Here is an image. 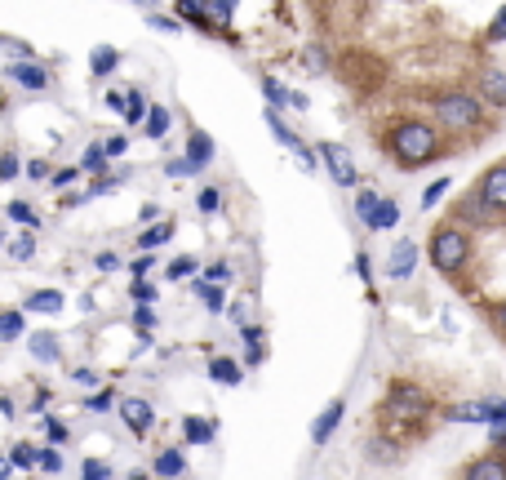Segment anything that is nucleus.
<instances>
[{"label": "nucleus", "instance_id": "7c9ffc66", "mask_svg": "<svg viewBox=\"0 0 506 480\" xmlns=\"http://www.w3.org/2000/svg\"><path fill=\"white\" fill-rule=\"evenodd\" d=\"M80 472H85V480H111V467L98 463V458H85V467H80Z\"/></svg>", "mask_w": 506, "mask_h": 480}, {"label": "nucleus", "instance_id": "7ed1b4c3", "mask_svg": "<svg viewBox=\"0 0 506 480\" xmlns=\"http://www.w3.org/2000/svg\"><path fill=\"white\" fill-rule=\"evenodd\" d=\"M458 480H506V427L493 432V449L480 454L475 463H467V472Z\"/></svg>", "mask_w": 506, "mask_h": 480}, {"label": "nucleus", "instance_id": "e433bc0d", "mask_svg": "<svg viewBox=\"0 0 506 480\" xmlns=\"http://www.w3.org/2000/svg\"><path fill=\"white\" fill-rule=\"evenodd\" d=\"M36 467H45V472H63V458H58L54 449H40V458H36Z\"/></svg>", "mask_w": 506, "mask_h": 480}, {"label": "nucleus", "instance_id": "f3484780", "mask_svg": "<svg viewBox=\"0 0 506 480\" xmlns=\"http://www.w3.org/2000/svg\"><path fill=\"white\" fill-rule=\"evenodd\" d=\"M32 356L36 360H58V339L54 334H32Z\"/></svg>", "mask_w": 506, "mask_h": 480}, {"label": "nucleus", "instance_id": "a19ab883", "mask_svg": "<svg viewBox=\"0 0 506 480\" xmlns=\"http://www.w3.org/2000/svg\"><path fill=\"white\" fill-rule=\"evenodd\" d=\"M18 173H23L18 156H5V161H0V178H18Z\"/></svg>", "mask_w": 506, "mask_h": 480}, {"label": "nucleus", "instance_id": "412c9836", "mask_svg": "<svg viewBox=\"0 0 506 480\" xmlns=\"http://www.w3.org/2000/svg\"><path fill=\"white\" fill-rule=\"evenodd\" d=\"M156 472H160V476H178V472H182V454H178V449H165V454H160V458H156Z\"/></svg>", "mask_w": 506, "mask_h": 480}, {"label": "nucleus", "instance_id": "a878e982", "mask_svg": "<svg viewBox=\"0 0 506 480\" xmlns=\"http://www.w3.org/2000/svg\"><path fill=\"white\" fill-rule=\"evenodd\" d=\"M263 89H267V99H271V111H275V107H289V89H284L280 80H263Z\"/></svg>", "mask_w": 506, "mask_h": 480}, {"label": "nucleus", "instance_id": "49530a36", "mask_svg": "<svg viewBox=\"0 0 506 480\" xmlns=\"http://www.w3.org/2000/svg\"><path fill=\"white\" fill-rule=\"evenodd\" d=\"M147 23H151V27H160V32H178V23H169V18H156V14H147Z\"/></svg>", "mask_w": 506, "mask_h": 480}, {"label": "nucleus", "instance_id": "3c124183", "mask_svg": "<svg viewBox=\"0 0 506 480\" xmlns=\"http://www.w3.org/2000/svg\"><path fill=\"white\" fill-rule=\"evenodd\" d=\"M0 245H5V232H0Z\"/></svg>", "mask_w": 506, "mask_h": 480}, {"label": "nucleus", "instance_id": "de8ad7c7", "mask_svg": "<svg viewBox=\"0 0 506 480\" xmlns=\"http://www.w3.org/2000/svg\"><path fill=\"white\" fill-rule=\"evenodd\" d=\"M27 178H49V165H45V161H32V165H27Z\"/></svg>", "mask_w": 506, "mask_h": 480}, {"label": "nucleus", "instance_id": "393cba45", "mask_svg": "<svg viewBox=\"0 0 506 480\" xmlns=\"http://www.w3.org/2000/svg\"><path fill=\"white\" fill-rule=\"evenodd\" d=\"M9 218H14V223H27V227L40 223V218H36V209L27 205V201H9Z\"/></svg>", "mask_w": 506, "mask_h": 480}, {"label": "nucleus", "instance_id": "2f4dec72", "mask_svg": "<svg viewBox=\"0 0 506 480\" xmlns=\"http://www.w3.org/2000/svg\"><path fill=\"white\" fill-rule=\"evenodd\" d=\"M196 294L204 298V308H209V311H222V294H218L213 285H204V280H201V285H196Z\"/></svg>", "mask_w": 506, "mask_h": 480}, {"label": "nucleus", "instance_id": "79ce46f5", "mask_svg": "<svg viewBox=\"0 0 506 480\" xmlns=\"http://www.w3.org/2000/svg\"><path fill=\"white\" fill-rule=\"evenodd\" d=\"M151 263H156V258H147V254H142V258H134V263H129V272H134V280H142V276L151 272Z\"/></svg>", "mask_w": 506, "mask_h": 480}, {"label": "nucleus", "instance_id": "423d86ee", "mask_svg": "<svg viewBox=\"0 0 506 480\" xmlns=\"http://www.w3.org/2000/svg\"><path fill=\"white\" fill-rule=\"evenodd\" d=\"M480 99L484 103H493V107H506V71H498V68H484L480 71Z\"/></svg>", "mask_w": 506, "mask_h": 480}, {"label": "nucleus", "instance_id": "c756f323", "mask_svg": "<svg viewBox=\"0 0 506 480\" xmlns=\"http://www.w3.org/2000/svg\"><path fill=\"white\" fill-rule=\"evenodd\" d=\"M377 201H382L377 192H360V196H356V214H360V218L369 223V214H373V209H377Z\"/></svg>", "mask_w": 506, "mask_h": 480}, {"label": "nucleus", "instance_id": "58836bf2", "mask_svg": "<svg viewBox=\"0 0 506 480\" xmlns=\"http://www.w3.org/2000/svg\"><path fill=\"white\" fill-rule=\"evenodd\" d=\"M151 298H156V289H151L147 280H134V303H138V308H147Z\"/></svg>", "mask_w": 506, "mask_h": 480}, {"label": "nucleus", "instance_id": "6e6552de", "mask_svg": "<svg viewBox=\"0 0 506 480\" xmlns=\"http://www.w3.org/2000/svg\"><path fill=\"white\" fill-rule=\"evenodd\" d=\"M209 156H213V138L204 134V130H191V138H187V170L191 173L204 170Z\"/></svg>", "mask_w": 506, "mask_h": 480}, {"label": "nucleus", "instance_id": "c85d7f7f", "mask_svg": "<svg viewBox=\"0 0 506 480\" xmlns=\"http://www.w3.org/2000/svg\"><path fill=\"white\" fill-rule=\"evenodd\" d=\"M111 401H116V391H107V387H102L98 396H89V401H85V410H89V413H107V410H111Z\"/></svg>", "mask_w": 506, "mask_h": 480}, {"label": "nucleus", "instance_id": "f704fd0d", "mask_svg": "<svg viewBox=\"0 0 506 480\" xmlns=\"http://www.w3.org/2000/svg\"><path fill=\"white\" fill-rule=\"evenodd\" d=\"M444 192H449V178H439V183H431V187L422 192V209H431V205L439 201V196H444Z\"/></svg>", "mask_w": 506, "mask_h": 480}, {"label": "nucleus", "instance_id": "5701e85b", "mask_svg": "<svg viewBox=\"0 0 506 480\" xmlns=\"http://www.w3.org/2000/svg\"><path fill=\"white\" fill-rule=\"evenodd\" d=\"M169 236H173V227H169V223H160V227L142 232V236H138V245H142V249H156V245H165Z\"/></svg>", "mask_w": 506, "mask_h": 480}, {"label": "nucleus", "instance_id": "f8f14e48", "mask_svg": "<svg viewBox=\"0 0 506 480\" xmlns=\"http://www.w3.org/2000/svg\"><path fill=\"white\" fill-rule=\"evenodd\" d=\"M413 258H418V245H413V240L396 245V249H391V276H408L413 272Z\"/></svg>", "mask_w": 506, "mask_h": 480}, {"label": "nucleus", "instance_id": "603ef678", "mask_svg": "<svg viewBox=\"0 0 506 480\" xmlns=\"http://www.w3.org/2000/svg\"><path fill=\"white\" fill-rule=\"evenodd\" d=\"M0 480H9V476H0Z\"/></svg>", "mask_w": 506, "mask_h": 480}, {"label": "nucleus", "instance_id": "09e8293b", "mask_svg": "<svg viewBox=\"0 0 506 480\" xmlns=\"http://www.w3.org/2000/svg\"><path fill=\"white\" fill-rule=\"evenodd\" d=\"M134 5H142V9H156V0H134Z\"/></svg>", "mask_w": 506, "mask_h": 480}, {"label": "nucleus", "instance_id": "a211bd4d", "mask_svg": "<svg viewBox=\"0 0 506 480\" xmlns=\"http://www.w3.org/2000/svg\"><path fill=\"white\" fill-rule=\"evenodd\" d=\"M182 432H187V441H191V445H204V441L213 436V423H209V418H187V423H182Z\"/></svg>", "mask_w": 506, "mask_h": 480}, {"label": "nucleus", "instance_id": "c9c22d12", "mask_svg": "<svg viewBox=\"0 0 506 480\" xmlns=\"http://www.w3.org/2000/svg\"><path fill=\"white\" fill-rule=\"evenodd\" d=\"M125 147H129V142H125V134L102 138V151H107V161H111V156H125Z\"/></svg>", "mask_w": 506, "mask_h": 480}, {"label": "nucleus", "instance_id": "8fccbe9b", "mask_svg": "<svg viewBox=\"0 0 506 480\" xmlns=\"http://www.w3.org/2000/svg\"><path fill=\"white\" fill-rule=\"evenodd\" d=\"M0 476H9V463H5V458H0Z\"/></svg>", "mask_w": 506, "mask_h": 480}, {"label": "nucleus", "instance_id": "473e14b6", "mask_svg": "<svg viewBox=\"0 0 506 480\" xmlns=\"http://www.w3.org/2000/svg\"><path fill=\"white\" fill-rule=\"evenodd\" d=\"M45 432H49V445H67V427L58 418H45Z\"/></svg>", "mask_w": 506, "mask_h": 480}, {"label": "nucleus", "instance_id": "2eb2a0df", "mask_svg": "<svg viewBox=\"0 0 506 480\" xmlns=\"http://www.w3.org/2000/svg\"><path fill=\"white\" fill-rule=\"evenodd\" d=\"M267 125H271V134L280 138L284 147H294V151L303 147V138H298V134H294V130H289V125H284V120H280V111H267Z\"/></svg>", "mask_w": 506, "mask_h": 480}, {"label": "nucleus", "instance_id": "f03ea898", "mask_svg": "<svg viewBox=\"0 0 506 480\" xmlns=\"http://www.w3.org/2000/svg\"><path fill=\"white\" fill-rule=\"evenodd\" d=\"M436 120L453 125V130H471L484 120V107L475 94H444V99H436Z\"/></svg>", "mask_w": 506, "mask_h": 480}, {"label": "nucleus", "instance_id": "4468645a", "mask_svg": "<svg viewBox=\"0 0 506 480\" xmlns=\"http://www.w3.org/2000/svg\"><path fill=\"white\" fill-rule=\"evenodd\" d=\"M142 125H147V134L151 138H165L169 125H173V116H169L165 107H147V120H142Z\"/></svg>", "mask_w": 506, "mask_h": 480}, {"label": "nucleus", "instance_id": "b1692460", "mask_svg": "<svg viewBox=\"0 0 506 480\" xmlns=\"http://www.w3.org/2000/svg\"><path fill=\"white\" fill-rule=\"evenodd\" d=\"M80 170H107V151H102V142H89V151H85V161H80Z\"/></svg>", "mask_w": 506, "mask_h": 480}, {"label": "nucleus", "instance_id": "6ab92c4d", "mask_svg": "<svg viewBox=\"0 0 506 480\" xmlns=\"http://www.w3.org/2000/svg\"><path fill=\"white\" fill-rule=\"evenodd\" d=\"M396 218H400V209L391 201H377V209L369 214V227H396Z\"/></svg>", "mask_w": 506, "mask_h": 480}, {"label": "nucleus", "instance_id": "4be33fe9", "mask_svg": "<svg viewBox=\"0 0 506 480\" xmlns=\"http://www.w3.org/2000/svg\"><path fill=\"white\" fill-rule=\"evenodd\" d=\"M232 9H236V0H209V18H213V27H227V23H232Z\"/></svg>", "mask_w": 506, "mask_h": 480}, {"label": "nucleus", "instance_id": "ea45409f", "mask_svg": "<svg viewBox=\"0 0 506 480\" xmlns=\"http://www.w3.org/2000/svg\"><path fill=\"white\" fill-rule=\"evenodd\" d=\"M94 263H98V272H116V267H120V258H116L111 249H102V254L94 258Z\"/></svg>", "mask_w": 506, "mask_h": 480}, {"label": "nucleus", "instance_id": "39448f33", "mask_svg": "<svg viewBox=\"0 0 506 480\" xmlns=\"http://www.w3.org/2000/svg\"><path fill=\"white\" fill-rule=\"evenodd\" d=\"M320 156H325V165H329V173H334V183H342V187H351V183H356V165L346 161V151H342V147L320 142Z\"/></svg>", "mask_w": 506, "mask_h": 480}, {"label": "nucleus", "instance_id": "c03bdc74", "mask_svg": "<svg viewBox=\"0 0 506 480\" xmlns=\"http://www.w3.org/2000/svg\"><path fill=\"white\" fill-rule=\"evenodd\" d=\"M76 173H80V170H58V173H49V183H54V187H67Z\"/></svg>", "mask_w": 506, "mask_h": 480}, {"label": "nucleus", "instance_id": "37998d69", "mask_svg": "<svg viewBox=\"0 0 506 480\" xmlns=\"http://www.w3.org/2000/svg\"><path fill=\"white\" fill-rule=\"evenodd\" d=\"M489 36H493V40H506V14H493V23H489Z\"/></svg>", "mask_w": 506, "mask_h": 480}, {"label": "nucleus", "instance_id": "4c0bfd02", "mask_svg": "<svg viewBox=\"0 0 506 480\" xmlns=\"http://www.w3.org/2000/svg\"><path fill=\"white\" fill-rule=\"evenodd\" d=\"M196 205H201L204 214H213V209L222 205V196H218V187H204V192H201V201H196Z\"/></svg>", "mask_w": 506, "mask_h": 480}, {"label": "nucleus", "instance_id": "1a4fd4ad", "mask_svg": "<svg viewBox=\"0 0 506 480\" xmlns=\"http://www.w3.org/2000/svg\"><path fill=\"white\" fill-rule=\"evenodd\" d=\"M9 76H14L23 89H32V94L49 89V71L40 68V63H14V68H9Z\"/></svg>", "mask_w": 506, "mask_h": 480}, {"label": "nucleus", "instance_id": "72a5a7b5", "mask_svg": "<svg viewBox=\"0 0 506 480\" xmlns=\"http://www.w3.org/2000/svg\"><path fill=\"white\" fill-rule=\"evenodd\" d=\"M196 272V258H173L169 263V280H182V276H191Z\"/></svg>", "mask_w": 506, "mask_h": 480}, {"label": "nucleus", "instance_id": "aec40b11", "mask_svg": "<svg viewBox=\"0 0 506 480\" xmlns=\"http://www.w3.org/2000/svg\"><path fill=\"white\" fill-rule=\"evenodd\" d=\"M125 120H129V125L147 120V99H142L138 89H129V94H125Z\"/></svg>", "mask_w": 506, "mask_h": 480}, {"label": "nucleus", "instance_id": "a18cd8bd", "mask_svg": "<svg viewBox=\"0 0 506 480\" xmlns=\"http://www.w3.org/2000/svg\"><path fill=\"white\" fill-rule=\"evenodd\" d=\"M32 249H36V240H32V236H23L18 245H14V258H27Z\"/></svg>", "mask_w": 506, "mask_h": 480}, {"label": "nucleus", "instance_id": "20e7f679", "mask_svg": "<svg viewBox=\"0 0 506 480\" xmlns=\"http://www.w3.org/2000/svg\"><path fill=\"white\" fill-rule=\"evenodd\" d=\"M471 192H475V196H480V201H484L489 209H493L498 218H502V214H506V165H493V170H484V173H480V183H475Z\"/></svg>", "mask_w": 506, "mask_h": 480}, {"label": "nucleus", "instance_id": "cd10ccee", "mask_svg": "<svg viewBox=\"0 0 506 480\" xmlns=\"http://www.w3.org/2000/svg\"><path fill=\"white\" fill-rule=\"evenodd\" d=\"M209 374L218 378V382H240V370L232 365V360H213V365H209Z\"/></svg>", "mask_w": 506, "mask_h": 480}, {"label": "nucleus", "instance_id": "ddd939ff", "mask_svg": "<svg viewBox=\"0 0 506 480\" xmlns=\"http://www.w3.org/2000/svg\"><path fill=\"white\" fill-rule=\"evenodd\" d=\"M116 63H120V54H116L111 45H98V49L89 54V71H94V76H107Z\"/></svg>", "mask_w": 506, "mask_h": 480}, {"label": "nucleus", "instance_id": "0eeeda50", "mask_svg": "<svg viewBox=\"0 0 506 480\" xmlns=\"http://www.w3.org/2000/svg\"><path fill=\"white\" fill-rule=\"evenodd\" d=\"M120 418H125V427H129L134 436H142V432L151 427V405L138 401V396H129V401H120Z\"/></svg>", "mask_w": 506, "mask_h": 480}, {"label": "nucleus", "instance_id": "9d476101", "mask_svg": "<svg viewBox=\"0 0 506 480\" xmlns=\"http://www.w3.org/2000/svg\"><path fill=\"white\" fill-rule=\"evenodd\" d=\"M23 308H27V311H45V316H58V311H63V294H58V289H36V294L23 298Z\"/></svg>", "mask_w": 506, "mask_h": 480}, {"label": "nucleus", "instance_id": "9b49d317", "mask_svg": "<svg viewBox=\"0 0 506 480\" xmlns=\"http://www.w3.org/2000/svg\"><path fill=\"white\" fill-rule=\"evenodd\" d=\"M178 14H182V23H191V27H201V32L213 27V23H209V0H178Z\"/></svg>", "mask_w": 506, "mask_h": 480}, {"label": "nucleus", "instance_id": "bb28decb", "mask_svg": "<svg viewBox=\"0 0 506 480\" xmlns=\"http://www.w3.org/2000/svg\"><path fill=\"white\" fill-rule=\"evenodd\" d=\"M36 458H40V449H32V445H14V454H9L14 467H36Z\"/></svg>", "mask_w": 506, "mask_h": 480}, {"label": "nucleus", "instance_id": "dca6fc26", "mask_svg": "<svg viewBox=\"0 0 506 480\" xmlns=\"http://www.w3.org/2000/svg\"><path fill=\"white\" fill-rule=\"evenodd\" d=\"M23 334V311H0V343H14Z\"/></svg>", "mask_w": 506, "mask_h": 480}, {"label": "nucleus", "instance_id": "f257e3e1", "mask_svg": "<svg viewBox=\"0 0 506 480\" xmlns=\"http://www.w3.org/2000/svg\"><path fill=\"white\" fill-rule=\"evenodd\" d=\"M387 147H391L396 165L422 170V165H431L439 156V134H436V125H427V120H400L391 130V138H387Z\"/></svg>", "mask_w": 506, "mask_h": 480}]
</instances>
